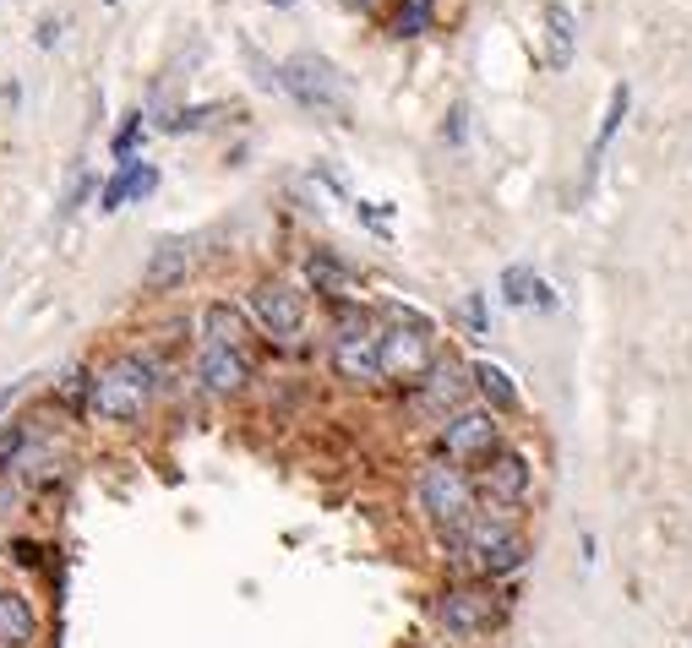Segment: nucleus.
I'll list each match as a JSON object with an SVG mask.
<instances>
[{
    "label": "nucleus",
    "mask_w": 692,
    "mask_h": 648,
    "mask_svg": "<svg viewBox=\"0 0 692 648\" xmlns=\"http://www.w3.org/2000/svg\"><path fill=\"white\" fill-rule=\"evenodd\" d=\"M518 588L513 583H486V577H453L448 588L431 594V626L442 643H480L507 626Z\"/></svg>",
    "instance_id": "f257e3e1"
},
{
    "label": "nucleus",
    "mask_w": 692,
    "mask_h": 648,
    "mask_svg": "<svg viewBox=\"0 0 692 648\" xmlns=\"http://www.w3.org/2000/svg\"><path fill=\"white\" fill-rule=\"evenodd\" d=\"M159 360L148 350H126L110 355L104 366H93V415L104 425H142L153 398H159Z\"/></svg>",
    "instance_id": "f03ea898"
},
{
    "label": "nucleus",
    "mask_w": 692,
    "mask_h": 648,
    "mask_svg": "<svg viewBox=\"0 0 692 648\" xmlns=\"http://www.w3.org/2000/svg\"><path fill=\"white\" fill-rule=\"evenodd\" d=\"M327 371L343 387H382V321L361 300L332 305V339H327Z\"/></svg>",
    "instance_id": "7ed1b4c3"
},
{
    "label": "nucleus",
    "mask_w": 692,
    "mask_h": 648,
    "mask_svg": "<svg viewBox=\"0 0 692 648\" xmlns=\"http://www.w3.org/2000/svg\"><path fill=\"white\" fill-rule=\"evenodd\" d=\"M377 321H382V382L415 393L431 377V366L442 360L437 321L420 316L415 305H382Z\"/></svg>",
    "instance_id": "20e7f679"
},
{
    "label": "nucleus",
    "mask_w": 692,
    "mask_h": 648,
    "mask_svg": "<svg viewBox=\"0 0 692 648\" xmlns=\"http://www.w3.org/2000/svg\"><path fill=\"white\" fill-rule=\"evenodd\" d=\"M66 469H72V453H66V442L50 431V425H34V436H28V447L7 463V474H0V507H28V501H39V496H50L61 480H66Z\"/></svg>",
    "instance_id": "39448f33"
},
{
    "label": "nucleus",
    "mask_w": 692,
    "mask_h": 648,
    "mask_svg": "<svg viewBox=\"0 0 692 648\" xmlns=\"http://www.w3.org/2000/svg\"><path fill=\"white\" fill-rule=\"evenodd\" d=\"M415 507L426 512V523L437 529V539L453 534V529H464L475 518V507H480L475 474L458 469V463H448V458L420 463V474H415Z\"/></svg>",
    "instance_id": "423d86ee"
},
{
    "label": "nucleus",
    "mask_w": 692,
    "mask_h": 648,
    "mask_svg": "<svg viewBox=\"0 0 692 648\" xmlns=\"http://www.w3.org/2000/svg\"><path fill=\"white\" fill-rule=\"evenodd\" d=\"M246 310H251V321H256V333H262L267 344H278V350H294V344L305 339V328H311L305 289L289 283V278H262V283H251Z\"/></svg>",
    "instance_id": "0eeeda50"
},
{
    "label": "nucleus",
    "mask_w": 692,
    "mask_h": 648,
    "mask_svg": "<svg viewBox=\"0 0 692 648\" xmlns=\"http://www.w3.org/2000/svg\"><path fill=\"white\" fill-rule=\"evenodd\" d=\"M496 447H507L502 442V415L486 409V404H469V409H458L437 425V458H448L458 469H480Z\"/></svg>",
    "instance_id": "6e6552de"
},
{
    "label": "nucleus",
    "mask_w": 692,
    "mask_h": 648,
    "mask_svg": "<svg viewBox=\"0 0 692 648\" xmlns=\"http://www.w3.org/2000/svg\"><path fill=\"white\" fill-rule=\"evenodd\" d=\"M278 82H284V88H289L305 110H316V115H343V82H338L332 61H322V55L300 50V55H289V61H284Z\"/></svg>",
    "instance_id": "1a4fd4ad"
},
{
    "label": "nucleus",
    "mask_w": 692,
    "mask_h": 648,
    "mask_svg": "<svg viewBox=\"0 0 692 648\" xmlns=\"http://www.w3.org/2000/svg\"><path fill=\"white\" fill-rule=\"evenodd\" d=\"M191 377H197V387L207 393V398H240L246 387H251V355L240 350V344H197V355H191Z\"/></svg>",
    "instance_id": "9d476101"
},
{
    "label": "nucleus",
    "mask_w": 692,
    "mask_h": 648,
    "mask_svg": "<svg viewBox=\"0 0 692 648\" xmlns=\"http://www.w3.org/2000/svg\"><path fill=\"white\" fill-rule=\"evenodd\" d=\"M469 393H475V377H469V366L464 360H453V355H442L437 366H431V377L410 393L415 398V415H426V420H448V415H458V409H469Z\"/></svg>",
    "instance_id": "9b49d317"
},
{
    "label": "nucleus",
    "mask_w": 692,
    "mask_h": 648,
    "mask_svg": "<svg viewBox=\"0 0 692 648\" xmlns=\"http://www.w3.org/2000/svg\"><path fill=\"white\" fill-rule=\"evenodd\" d=\"M475 474V491H480V501H502V507H518L524 496H529V485H534V463L518 453V447H496L480 469H469Z\"/></svg>",
    "instance_id": "f8f14e48"
},
{
    "label": "nucleus",
    "mask_w": 692,
    "mask_h": 648,
    "mask_svg": "<svg viewBox=\"0 0 692 648\" xmlns=\"http://www.w3.org/2000/svg\"><path fill=\"white\" fill-rule=\"evenodd\" d=\"M0 648H45V615L12 583H0Z\"/></svg>",
    "instance_id": "ddd939ff"
},
{
    "label": "nucleus",
    "mask_w": 692,
    "mask_h": 648,
    "mask_svg": "<svg viewBox=\"0 0 692 648\" xmlns=\"http://www.w3.org/2000/svg\"><path fill=\"white\" fill-rule=\"evenodd\" d=\"M305 289H316L322 300H332V305H343V300H355L361 294V272L343 262V256H332V251H311L305 256Z\"/></svg>",
    "instance_id": "4468645a"
},
{
    "label": "nucleus",
    "mask_w": 692,
    "mask_h": 648,
    "mask_svg": "<svg viewBox=\"0 0 692 648\" xmlns=\"http://www.w3.org/2000/svg\"><path fill=\"white\" fill-rule=\"evenodd\" d=\"M186 272H191V240H159L148 251V262H142V289L148 294H169V289L186 283Z\"/></svg>",
    "instance_id": "2eb2a0df"
},
{
    "label": "nucleus",
    "mask_w": 692,
    "mask_h": 648,
    "mask_svg": "<svg viewBox=\"0 0 692 648\" xmlns=\"http://www.w3.org/2000/svg\"><path fill=\"white\" fill-rule=\"evenodd\" d=\"M502 300H507L513 310H556V289H551L529 262L502 267Z\"/></svg>",
    "instance_id": "dca6fc26"
},
{
    "label": "nucleus",
    "mask_w": 692,
    "mask_h": 648,
    "mask_svg": "<svg viewBox=\"0 0 692 648\" xmlns=\"http://www.w3.org/2000/svg\"><path fill=\"white\" fill-rule=\"evenodd\" d=\"M50 404H55L61 415H72V420H88V415H93V366H88V360H72V366L55 377Z\"/></svg>",
    "instance_id": "f3484780"
},
{
    "label": "nucleus",
    "mask_w": 692,
    "mask_h": 648,
    "mask_svg": "<svg viewBox=\"0 0 692 648\" xmlns=\"http://www.w3.org/2000/svg\"><path fill=\"white\" fill-rule=\"evenodd\" d=\"M197 344H240L246 350V316L229 300H207L197 316Z\"/></svg>",
    "instance_id": "a211bd4d"
},
{
    "label": "nucleus",
    "mask_w": 692,
    "mask_h": 648,
    "mask_svg": "<svg viewBox=\"0 0 692 648\" xmlns=\"http://www.w3.org/2000/svg\"><path fill=\"white\" fill-rule=\"evenodd\" d=\"M469 377H475V393H480V404L486 409H496V415H518V382L496 366V360H475L469 366Z\"/></svg>",
    "instance_id": "6ab92c4d"
},
{
    "label": "nucleus",
    "mask_w": 692,
    "mask_h": 648,
    "mask_svg": "<svg viewBox=\"0 0 692 648\" xmlns=\"http://www.w3.org/2000/svg\"><path fill=\"white\" fill-rule=\"evenodd\" d=\"M573 50H578L573 12L562 7V0H551V7H545V61H551V72H567L573 66Z\"/></svg>",
    "instance_id": "aec40b11"
},
{
    "label": "nucleus",
    "mask_w": 692,
    "mask_h": 648,
    "mask_svg": "<svg viewBox=\"0 0 692 648\" xmlns=\"http://www.w3.org/2000/svg\"><path fill=\"white\" fill-rule=\"evenodd\" d=\"M142 175H148V164H142V158H126V164L104 180V191H99V213H115V207H126L131 196L142 202Z\"/></svg>",
    "instance_id": "412c9836"
},
{
    "label": "nucleus",
    "mask_w": 692,
    "mask_h": 648,
    "mask_svg": "<svg viewBox=\"0 0 692 648\" xmlns=\"http://www.w3.org/2000/svg\"><path fill=\"white\" fill-rule=\"evenodd\" d=\"M627 104H632V88H627V82H616V88H611V104H605V120H600V131H594V148H589V175L600 169V153H605V148H611V137L621 131Z\"/></svg>",
    "instance_id": "4be33fe9"
},
{
    "label": "nucleus",
    "mask_w": 692,
    "mask_h": 648,
    "mask_svg": "<svg viewBox=\"0 0 692 648\" xmlns=\"http://www.w3.org/2000/svg\"><path fill=\"white\" fill-rule=\"evenodd\" d=\"M431 28V0H399L393 7V39H420Z\"/></svg>",
    "instance_id": "5701e85b"
},
{
    "label": "nucleus",
    "mask_w": 692,
    "mask_h": 648,
    "mask_svg": "<svg viewBox=\"0 0 692 648\" xmlns=\"http://www.w3.org/2000/svg\"><path fill=\"white\" fill-rule=\"evenodd\" d=\"M50 545H39V539H28V534H12L7 539V561L12 567H23V572H39V567H50V556H45Z\"/></svg>",
    "instance_id": "b1692460"
},
{
    "label": "nucleus",
    "mask_w": 692,
    "mask_h": 648,
    "mask_svg": "<svg viewBox=\"0 0 692 648\" xmlns=\"http://www.w3.org/2000/svg\"><path fill=\"white\" fill-rule=\"evenodd\" d=\"M458 321L469 328V339H486V333H491V310H486V294H480V289H469V294L458 300Z\"/></svg>",
    "instance_id": "393cba45"
},
{
    "label": "nucleus",
    "mask_w": 692,
    "mask_h": 648,
    "mask_svg": "<svg viewBox=\"0 0 692 648\" xmlns=\"http://www.w3.org/2000/svg\"><path fill=\"white\" fill-rule=\"evenodd\" d=\"M34 436V420H0V474H7V463L28 447Z\"/></svg>",
    "instance_id": "a878e982"
},
{
    "label": "nucleus",
    "mask_w": 692,
    "mask_h": 648,
    "mask_svg": "<svg viewBox=\"0 0 692 648\" xmlns=\"http://www.w3.org/2000/svg\"><path fill=\"white\" fill-rule=\"evenodd\" d=\"M142 131H148V120H142V110H131V115H126V120H121V131H115V142H110V148H115V158H121V164H126V158H131V148H137V137H142Z\"/></svg>",
    "instance_id": "bb28decb"
},
{
    "label": "nucleus",
    "mask_w": 692,
    "mask_h": 648,
    "mask_svg": "<svg viewBox=\"0 0 692 648\" xmlns=\"http://www.w3.org/2000/svg\"><path fill=\"white\" fill-rule=\"evenodd\" d=\"M34 382H39V377H12L7 387H0V420H7V415L23 404V393H34Z\"/></svg>",
    "instance_id": "cd10ccee"
},
{
    "label": "nucleus",
    "mask_w": 692,
    "mask_h": 648,
    "mask_svg": "<svg viewBox=\"0 0 692 648\" xmlns=\"http://www.w3.org/2000/svg\"><path fill=\"white\" fill-rule=\"evenodd\" d=\"M55 39H61V28H55V23H39V45H45V50H50V45H55Z\"/></svg>",
    "instance_id": "c85d7f7f"
},
{
    "label": "nucleus",
    "mask_w": 692,
    "mask_h": 648,
    "mask_svg": "<svg viewBox=\"0 0 692 648\" xmlns=\"http://www.w3.org/2000/svg\"><path fill=\"white\" fill-rule=\"evenodd\" d=\"M420 648H453V643H420Z\"/></svg>",
    "instance_id": "c756f323"
},
{
    "label": "nucleus",
    "mask_w": 692,
    "mask_h": 648,
    "mask_svg": "<svg viewBox=\"0 0 692 648\" xmlns=\"http://www.w3.org/2000/svg\"><path fill=\"white\" fill-rule=\"evenodd\" d=\"M267 7H289V0H267Z\"/></svg>",
    "instance_id": "7c9ffc66"
},
{
    "label": "nucleus",
    "mask_w": 692,
    "mask_h": 648,
    "mask_svg": "<svg viewBox=\"0 0 692 648\" xmlns=\"http://www.w3.org/2000/svg\"><path fill=\"white\" fill-rule=\"evenodd\" d=\"M110 7H115V0H110Z\"/></svg>",
    "instance_id": "2f4dec72"
}]
</instances>
